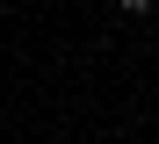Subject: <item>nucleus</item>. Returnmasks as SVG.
Here are the masks:
<instances>
[{
  "mask_svg": "<svg viewBox=\"0 0 159 144\" xmlns=\"http://www.w3.org/2000/svg\"><path fill=\"white\" fill-rule=\"evenodd\" d=\"M123 7H130V15H145V7H152V0H123Z\"/></svg>",
  "mask_w": 159,
  "mask_h": 144,
  "instance_id": "obj_1",
  "label": "nucleus"
},
{
  "mask_svg": "<svg viewBox=\"0 0 159 144\" xmlns=\"http://www.w3.org/2000/svg\"><path fill=\"white\" fill-rule=\"evenodd\" d=\"M0 15H7V0H0Z\"/></svg>",
  "mask_w": 159,
  "mask_h": 144,
  "instance_id": "obj_2",
  "label": "nucleus"
}]
</instances>
